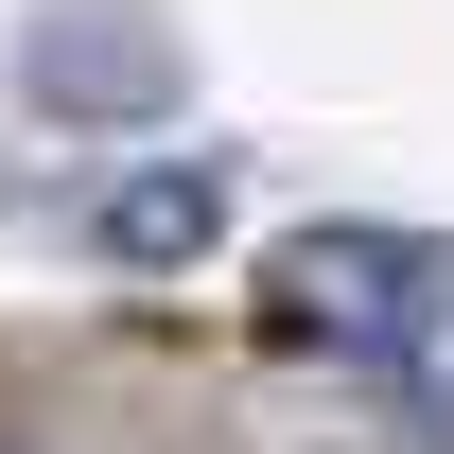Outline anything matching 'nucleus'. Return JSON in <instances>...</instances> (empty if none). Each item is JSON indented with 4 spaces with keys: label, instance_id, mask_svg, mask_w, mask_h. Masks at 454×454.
Segmentation results:
<instances>
[{
    "label": "nucleus",
    "instance_id": "f257e3e1",
    "mask_svg": "<svg viewBox=\"0 0 454 454\" xmlns=\"http://www.w3.org/2000/svg\"><path fill=\"white\" fill-rule=\"evenodd\" d=\"M262 315L297 349H437L454 333V245L437 227H297L262 262Z\"/></svg>",
    "mask_w": 454,
    "mask_h": 454
},
{
    "label": "nucleus",
    "instance_id": "f03ea898",
    "mask_svg": "<svg viewBox=\"0 0 454 454\" xmlns=\"http://www.w3.org/2000/svg\"><path fill=\"white\" fill-rule=\"evenodd\" d=\"M18 106H53V122H158L175 106V35H140V18H88V0H53L35 35H18Z\"/></svg>",
    "mask_w": 454,
    "mask_h": 454
},
{
    "label": "nucleus",
    "instance_id": "7ed1b4c3",
    "mask_svg": "<svg viewBox=\"0 0 454 454\" xmlns=\"http://www.w3.org/2000/svg\"><path fill=\"white\" fill-rule=\"evenodd\" d=\"M210 227H227V175H140V192H106L88 245H106V262H192Z\"/></svg>",
    "mask_w": 454,
    "mask_h": 454
}]
</instances>
